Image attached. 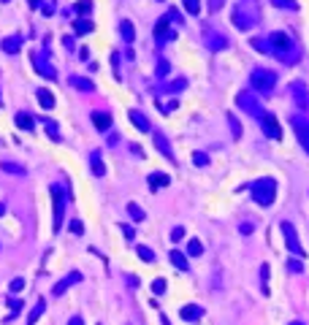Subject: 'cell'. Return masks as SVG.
Listing matches in <instances>:
<instances>
[{
	"mask_svg": "<svg viewBox=\"0 0 309 325\" xmlns=\"http://www.w3.org/2000/svg\"><path fill=\"white\" fill-rule=\"evenodd\" d=\"M268 46H271V52L277 57H282L285 62H296L299 60V52H296V44H293V38L288 36V33H271L268 36Z\"/></svg>",
	"mask_w": 309,
	"mask_h": 325,
	"instance_id": "obj_1",
	"label": "cell"
},
{
	"mask_svg": "<svg viewBox=\"0 0 309 325\" xmlns=\"http://www.w3.org/2000/svg\"><path fill=\"white\" fill-rule=\"evenodd\" d=\"M250 193H253L255 203H260V206H271L274 198H277V182L268 179V176L255 179V182L250 184Z\"/></svg>",
	"mask_w": 309,
	"mask_h": 325,
	"instance_id": "obj_2",
	"label": "cell"
},
{
	"mask_svg": "<svg viewBox=\"0 0 309 325\" xmlns=\"http://www.w3.org/2000/svg\"><path fill=\"white\" fill-rule=\"evenodd\" d=\"M49 195H52V228H54V230H60L68 193H65V187H62V184H52V187H49Z\"/></svg>",
	"mask_w": 309,
	"mask_h": 325,
	"instance_id": "obj_3",
	"label": "cell"
},
{
	"mask_svg": "<svg viewBox=\"0 0 309 325\" xmlns=\"http://www.w3.org/2000/svg\"><path fill=\"white\" fill-rule=\"evenodd\" d=\"M250 84H253L255 92H271L274 84H277V73L268 71V68H255L250 73Z\"/></svg>",
	"mask_w": 309,
	"mask_h": 325,
	"instance_id": "obj_4",
	"label": "cell"
},
{
	"mask_svg": "<svg viewBox=\"0 0 309 325\" xmlns=\"http://www.w3.org/2000/svg\"><path fill=\"white\" fill-rule=\"evenodd\" d=\"M233 25L239 27V30H250V27L258 22V8H250V5H236L231 14Z\"/></svg>",
	"mask_w": 309,
	"mask_h": 325,
	"instance_id": "obj_5",
	"label": "cell"
},
{
	"mask_svg": "<svg viewBox=\"0 0 309 325\" xmlns=\"http://www.w3.org/2000/svg\"><path fill=\"white\" fill-rule=\"evenodd\" d=\"M236 106L242 108V111H247L250 117H258V119L266 114L263 111V106H260V101H258V95H253V92H247V90L236 95Z\"/></svg>",
	"mask_w": 309,
	"mask_h": 325,
	"instance_id": "obj_6",
	"label": "cell"
},
{
	"mask_svg": "<svg viewBox=\"0 0 309 325\" xmlns=\"http://www.w3.org/2000/svg\"><path fill=\"white\" fill-rule=\"evenodd\" d=\"M30 60H33V65H36V71L41 73V76H47V79H54V76H57L54 65L47 60V52H33Z\"/></svg>",
	"mask_w": 309,
	"mask_h": 325,
	"instance_id": "obj_7",
	"label": "cell"
},
{
	"mask_svg": "<svg viewBox=\"0 0 309 325\" xmlns=\"http://www.w3.org/2000/svg\"><path fill=\"white\" fill-rule=\"evenodd\" d=\"M279 228H282V233H285V241H288V249L296 255V258H301V255H304V249H301V241H299V236H296V228H293L290 222H282Z\"/></svg>",
	"mask_w": 309,
	"mask_h": 325,
	"instance_id": "obj_8",
	"label": "cell"
},
{
	"mask_svg": "<svg viewBox=\"0 0 309 325\" xmlns=\"http://www.w3.org/2000/svg\"><path fill=\"white\" fill-rule=\"evenodd\" d=\"M290 122H293L296 136H299V144L309 152V117H299V114H296V117L290 119Z\"/></svg>",
	"mask_w": 309,
	"mask_h": 325,
	"instance_id": "obj_9",
	"label": "cell"
},
{
	"mask_svg": "<svg viewBox=\"0 0 309 325\" xmlns=\"http://www.w3.org/2000/svg\"><path fill=\"white\" fill-rule=\"evenodd\" d=\"M260 127H263V133H266L268 138H274V141L282 138V127H279V122H277L274 114H263V117H260Z\"/></svg>",
	"mask_w": 309,
	"mask_h": 325,
	"instance_id": "obj_10",
	"label": "cell"
},
{
	"mask_svg": "<svg viewBox=\"0 0 309 325\" xmlns=\"http://www.w3.org/2000/svg\"><path fill=\"white\" fill-rule=\"evenodd\" d=\"M76 282H82V274H79V271H71V274H68V276H62V279L57 282L54 287H52V295H54V298H60V295L65 293L68 287H73Z\"/></svg>",
	"mask_w": 309,
	"mask_h": 325,
	"instance_id": "obj_11",
	"label": "cell"
},
{
	"mask_svg": "<svg viewBox=\"0 0 309 325\" xmlns=\"http://www.w3.org/2000/svg\"><path fill=\"white\" fill-rule=\"evenodd\" d=\"M168 22H171L168 16H163V19H160L157 25H154V41H157V46H163L165 41L174 38V30L168 27Z\"/></svg>",
	"mask_w": 309,
	"mask_h": 325,
	"instance_id": "obj_12",
	"label": "cell"
},
{
	"mask_svg": "<svg viewBox=\"0 0 309 325\" xmlns=\"http://www.w3.org/2000/svg\"><path fill=\"white\" fill-rule=\"evenodd\" d=\"M290 92H293L296 103H299L301 108H309V90H307V84L296 81V84H290Z\"/></svg>",
	"mask_w": 309,
	"mask_h": 325,
	"instance_id": "obj_13",
	"label": "cell"
},
{
	"mask_svg": "<svg viewBox=\"0 0 309 325\" xmlns=\"http://www.w3.org/2000/svg\"><path fill=\"white\" fill-rule=\"evenodd\" d=\"M204 44H206V49L220 52V49H225V46H228V38L220 36V33H206V36H204Z\"/></svg>",
	"mask_w": 309,
	"mask_h": 325,
	"instance_id": "obj_14",
	"label": "cell"
},
{
	"mask_svg": "<svg viewBox=\"0 0 309 325\" xmlns=\"http://www.w3.org/2000/svg\"><path fill=\"white\" fill-rule=\"evenodd\" d=\"M128 117H130V122H133V125H136V127H139V130H141V133H150V130H152V125H150V119H147V117H144V114H141V111H139V108H130V114H128Z\"/></svg>",
	"mask_w": 309,
	"mask_h": 325,
	"instance_id": "obj_15",
	"label": "cell"
},
{
	"mask_svg": "<svg viewBox=\"0 0 309 325\" xmlns=\"http://www.w3.org/2000/svg\"><path fill=\"white\" fill-rule=\"evenodd\" d=\"M147 182H150L152 190H163V187H168V184H171V176H168V173L154 171V173H150V176H147Z\"/></svg>",
	"mask_w": 309,
	"mask_h": 325,
	"instance_id": "obj_16",
	"label": "cell"
},
{
	"mask_svg": "<svg viewBox=\"0 0 309 325\" xmlns=\"http://www.w3.org/2000/svg\"><path fill=\"white\" fill-rule=\"evenodd\" d=\"M182 320H187V323H198L201 320V315H204V309L201 306H196V304H187V306H182Z\"/></svg>",
	"mask_w": 309,
	"mask_h": 325,
	"instance_id": "obj_17",
	"label": "cell"
},
{
	"mask_svg": "<svg viewBox=\"0 0 309 325\" xmlns=\"http://www.w3.org/2000/svg\"><path fill=\"white\" fill-rule=\"evenodd\" d=\"M36 98H38V103H41V108H54V95L47 90V87H38L36 90Z\"/></svg>",
	"mask_w": 309,
	"mask_h": 325,
	"instance_id": "obj_18",
	"label": "cell"
},
{
	"mask_svg": "<svg viewBox=\"0 0 309 325\" xmlns=\"http://www.w3.org/2000/svg\"><path fill=\"white\" fill-rule=\"evenodd\" d=\"M93 125L98 127V130L106 133L108 127H111V114H106V111H93Z\"/></svg>",
	"mask_w": 309,
	"mask_h": 325,
	"instance_id": "obj_19",
	"label": "cell"
},
{
	"mask_svg": "<svg viewBox=\"0 0 309 325\" xmlns=\"http://www.w3.org/2000/svg\"><path fill=\"white\" fill-rule=\"evenodd\" d=\"M154 147H157V152H163L168 160H174V152H171V144H168V138H165L163 133H154Z\"/></svg>",
	"mask_w": 309,
	"mask_h": 325,
	"instance_id": "obj_20",
	"label": "cell"
},
{
	"mask_svg": "<svg viewBox=\"0 0 309 325\" xmlns=\"http://www.w3.org/2000/svg\"><path fill=\"white\" fill-rule=\"evenodd\" d=\"M3 52H8V54H16V52L22 49V36H8V38H3Z\"/></svg>",
	"mask_w": 309,
	"mask_h": 325,
	"instance_id": "obj_21",
	"label": "cell"
},
{
	"mask_svg": "<svg viewBox=\"0 0 309 325\" xmlns=\"http://www.w3.org/2000/svg\"><path fill=\"white\" fill-rule=\"evenodd\" d=\"M168 258H171V263H174L179 271H187V269H190V263H187L185 252H179V249H171V252H168Z\"/></svg>",
	"mask_w": 309,
	"mask_h": 325,
	"instance_id": "obj_22",
	"label": "cell"
},
{
	"mask_svg": "<svg viewBox=\"0 0 309 325\" xmlns=\"http://www.w3.org/2000/svg\"><path fill=\"white\" fill-rule=\"evenodd\" d=\"M16 127H19V130H33V127H36V119H33V114L19 111V114H16Z\"/></svg>",
	"mask_w": 309,
	"mask_h": 325,
	"instance_id": "obj_23",
	"label": "cell"
},
{
	"mask_svg": "<svg viewBox=\"0 0 309 325\" xmlns=\"http://www.w3.org/2000/svg\"><path fill=\"white\" fill-rule=\"evenodd\" d=\"M93 30H95V22H90V19L73 22V33H76V36H87V33H93Z\"/></svg>",
	"mask_w": 309,
	"mask_h": 325,
	"instance_id": "obj_24",
	"label": "cell"
},
{
	"mask_svg": "<svg viewBox=\"0 0 309 325\" xmlns=\"http://www.w3.org/2000/svg\"><path fill=\"white\" fill-rule=\"evenodd\" d=\"M119 33H122L125 44H133V41H136V30H133V22L122 19V22H119Z\"/></svg>",
	"mask_w": 309,
	"mask_h": 325,
	"instance_id": "obj_25",
	"label": "cell"
},
{
	"mask_svg": "<svg viewBox=\"0 0 309 325\" xmlns=\"http://www.w3.org/2000/svg\"><path fill=\"white\" fill-rule=\"evenodd\" d=\"M90 168H93L95 176H103V173H106V165H103V160H101V152L90 155Z\"/></svg>",
	"mask_w": 309,
	"mask_h": 325,
	"instance_id": "obj_26",
	"label": "cell"
},
{
	"mask_svg": "<svg viewBox=\"0 0 309 325\" xmlns=\"http://www.w3.org/2000/svg\"><path fill=\"white\" fill-rule=\"evenodd\" d=\"M44 309H47V301L38 298V301H36V306H33V312H30V317H27V325H36V323H38V317L44 315Z\"/></svg>",
	"mask_w": 309,
	"mask_h": 325,
	"instance_id": "obj_27",
	"label": "cell"
},
{
	"mask_svg": "<svg viewBox=\"0 0 309 325\" xmlns=\"http://www.w3.org/2000/svg\"><path fill=\"white\" fill-rule=\"evenodd\" d=\"M71 87H76V90H82V92H93L95 90V84L90 79H84V76H71Z\"/></svg>",
	"mask_w": 309,
	"mask_h": 325,
	"instance_id": "obj_28",
	"label": "cell"
},
{
	"mask_svg": "<svg viewBox=\"0 0 309 325\" xmlns=\"http://www.w3.org/2000/svg\"><path fill=\"white\" fill-rule=\"evenodd\" d=\"M0 168H3L5 173H16V176H25V173H27V168H22L19 162H8V160L0 162Z\"/></svg>",
	"mask_w": 309,
	"mask_h": 325,
	"instance_id": "obj_29",
	"label": "cell"
},
{
	"mask_svg": "<svg viewBox=\"0 0 309 325\" xmlns=\"http://www.w3.org/2000/svg\"><path fill=\"white\" fill-rule=\"evenodd\" d=\"M187 87V79H174V81H168V84H163V90L165 92H179V90H185Z\"/></svg>",
	"mask_w": 309,
	"mask_h": 325,
	"instance_id": "obj_30",
	"label": "cell"
},
{
	"mask_svg": "<svg viewBox=\"0 0 309 325\" xmlns=\"http://www.w3.org/2000/svg\"><path fill=\"white\" fill-rule=\"evenodd\" d=\"M187 255H193V258L204 255V244L198 241V239H190V244H187Z\"/></svg>",
	"mask_w": 309,
	"mask_h": 325,
	"instance_id": "obj_31",
	"label": "cell"
},
{
	"mask_svg": "<svg viewBox=\"0 0 309 325\" xmlns=\"http://www.w3.org/2000/svg\"><path fill=\"white\" fill-rule=\"evenodd\" d=\"M128 214L136 219V222H141V219H144V209H141L139 203H128Z\"/></svg>",
	"mask_w": 309,
	"mask_h": 325,
	"instance_id": "obj_32",
	"label": "cell"
},
{
	"mask_svg": "<svg viewBox=\"0 0 309 325\" xmlns=\"http://www.w3.org/2000/svg\"><path fill=\"white\" fill-rule=\"evenodd\" d=\"M8 306H11V317H8V320H14V317L22 312V301L14 298V295H8ZM8 320H5V323H8Z\"/></svg>",
	"mask_w": 309,
	"mask_h": 325,
	"instance_id": "obj_33",
	"label": "cell"
},
{
	"mask_svg": "<svg viewBox=\"0 0 309 325\" xmlns=\"http://www.w3.org/2000/svg\"><path fill=\"white\" fill-rule=\"evenodd\" d=\"M187 14H201V0H182Z\"/></svg>",
	"mask_w": 309,
	"mask_h": 325,
	"instance_id": "obj_34",
	"label": "cell"
},
{
	"mask_svg": "<svg viewBox=\"0 0 309 325\" xmlns=\"http://www.w3.org/2000/svg\"><path fill=\"white\" fill-rule=\"evenodd\" d=\"M271 5H277V8H290V11H299V0H271Z\"/></svg>",
	"mask_w": 309,
	"mask_h": 325,
	"instance_id": "obj_35",
	"label": "cell"
},
{
	"mask_svg": "<svg viewBox=\"0 0 309 325\" xmlns=\"http://www.w3.org/2000/svg\"><path fill=\"white\" fill-rule=\"evenodd\" d=\"M73 11H76V14H90V11H93V0H79V3L73 5Z\"/></svg>",
	"mask_w": 309,
	"mask_h": 325,
	"instance_id": "obj_36",
	"label": "cell"
},
{
	"mask_svg": "<svg viewBox=\"0 0 309 325\" xmlns=\"http://www.w3.org/2000/svg\"><path fill=\"white\" fill-rule=\"evenodd\" d=\"M44 122H47V133L49 136L54 138V141H60V127H57V122L54 119H44Z\"/></svg>",
	"mask_w": 309,
	"mask_h": 325,
	"instance_id": "obj_37",
	"label": "cell"
},
{
	"mask_svg": "<svg viewBox=\"0 0 309 325\" xmlns=\"http://www.w3.org/2000/svg\"><path fill=\"white\" fill-rule=\"evenodd\" d=\"M136 252H139V258L144 260V263H152V260H154V252H152L150 247H136Z\"/></svg>",
	"mask_w": 309,
	"mask_h": 325,
	"instance_id": "obj_38",
	"label": "cell"
},
{
	"mask_svg": "<svg viewBox=\"0 0 309 325\" xmlns=\"http://www.w3.org/2000/svg\"><path fill=\"white\" fill-rule=\"evenodd\" d=\"M228 122H231V133H233V138H239V136H242V125H239V119L233 117V114H228Z\"/></svg>",
	"mask_w": 309,
	"mask_h": 325,
	"instance_id": "obj_39",
	"label": "cell"
},
{
	"mask_svg": "<svg viewBox=\"0 0 309 325\" xmlns=\"http://www.w3.org/2000/svg\"><path fill=\"white\" fill-rule=\"evenodd\" d=\"M253 46L258 52H271V46H268V38L263 41V38H253Z\"/></svg>",
	"mask_w": 309,
	"mask_h": 325,
	"instance_id": "obj_40",
	"label": "cell"
},
{
	"mask_svg": "<svg viewBox=\"0 0 309 325\" xmlns=\"http://www.w3.org/2000/svg\"><path fill=\"white\" fill-rule=\"evenodd\" d=\"M193 162H196V165H209V155H206V152H196V155H193Z\"/></svg>",
	"mask_w": 309,
	"mask_h": 325,
	"instance_id": "obj_41",
	"label": "cell"
},
{
	"mask_svg": "<svg viewBox=\"0 0 309 325\" xmlns=\"http://www.w3.org/2000/svg\"><path fill=\"white\" fill-rule=\"evenodd\" d=\"M152 293L154 295H163L165 293V279H154L152 282Z\"/></svg>",
	"mask_w": 309,
	"mask_h": 325,
	"instance_id": "obj_42",
	"label": "cell"
},
{
	"mask_svg": "<svg viewBox=\"0 0 309 325\" xmlns=\"http://www.w3.org/2000/svg\"><path fill=\"white\" fill-rule=\"evenodd\" d=\"M22 287H25V279H22V276H16V279H11V293H19Z\"/></svg>",
	"mask_w": 309,
	"mask_h": 325,
	"instance_id": "obj_43",
	"label": "cell"
},
{
	"mask_svg": "<svg viewBox=\"0 0 309 325\" xmlns=\"http://www.w3.org/2000/svg\"><path fill=\"white\" fill-rule=\"evenodd\" d=\"M71 233H73V236H82V233H84V225L79 222V219H73V222H71Z\"/></svg>",
	"mask_w": 309,
	"mask_h": 325,
	"instance_id": "obj_44",
	"label": "cell"
},
{
	"mask_svg": "<svg viewBox=\"0 0 309 325\" xmlns=\"http://www.w3.org/2000/svg\"><path fill=\"white\" fill-rule=\"evenodd\" d=\"M288 269L293 271V274H304V266H301L299 260H290V263H288Z\"/></svg>",
	"mask_w": 309,
	"mask_h": 325,
	"instance_id": "obj_45",
	"label": "cell"
},
{
	"mask_svg": "<svg viewBox=\"0 0 309 325\" xmlns=\"http://www.w3.org/2000/svg\"><path fill=\"white\" fill-rule=\"evenodd\" d=\"M165 73H168V62H165V60H160V62H157V76L163 79Z\"/></svg>",
	"mask_w": 309,
	"mask_h": 325,
	"instance_id": "obj_46",
	"label": "cell"
},
{
	"mask_svg": "<svg viewBox=\"0 0 309 325\" xmlns=\"http://www.w3.org/2000/svg\"><path fill=\"white\" fill-rule=\"evenodd\" d=\"M260 279H263V293H266V282H268V266H260Z\"/></svg>",
	"mask_w": 309,
	"mask_h": 325,
	"instance_id": "obj_47",
	"label": "cell"
},
{
	"mask_svg": "<svg viewBox=\"0 0 309 325\" xmlns=\"http://www.w3.org/2000/svg\"><path fill=\"white\" fill-rule=\"evenodd\" d=\"M119 230H122V233H125V239H128V241H130V239H133V236H136V230L130 228V225H122V228H119Z\"/></svg>",
	"mask_w": 309,
	"mask_h": 325,
	"instance_id": "obj_48",
	"label": "cell"
},
{
	"mask_svg": "<svg viewBox=\"0 0 309 325\" xmlns=\"http://www.w3.org/2000/svg\"><path fill=\"white\" fill-rule=\"evenodd\" d=\"M182 236H185V228H174L171 230V241H179Z\"/></svg>",
	"mask_w": 309,
	"mask_h": 325,
	"instance_id": "obj_49",
	"label": "cell"
},
{
	"mask_svg": "<svg viewBox=\"0 0 309 325\" xmlns=\"http://www.w3.org/2000/svg\"><path fill=\"white\" fill-rule=\"evenodd\" d=\"M168 19L179 22V19H182V16H179V11H176V8H168Z\"/></svg>",
	"mask_w": 309,
	"mask_h": 325,
	"instance_id": "obj_50",
	"label": "cell"
},
{
	"mask_svg": "<svg viewBox=\"0 0 309 325\" xmlns=\"http://www.w3.org/2000/svg\"><path fill=\"white\" fill-rule=\"evenodd\" d=\"M242 233H244V236H250V233H253V225L244 222V225H242Z\"/></svg>",
	"mask_w": 309,
	"mask_h": 325,
	"instance_id": "obj_51",
	"label": "cell"
},
{
	"mask_svg": "<svg viewBox=\"0 0 309 325\" xmlns=\"http://www.w3.org/2000/svg\"><path fill=\"white\" fill-rule=\"evenodd\" d=\"M68 325H84V320H82V317H71V320H68Z\"/></svg>",
	"mask_w": 309,
	"mask_h": 325,
	"instance_id": "obj_52",
	"label": "cell"
},
{
	"mask_svg": "<svg viewBox=\"0 0 309 325\" xmlns=\"http://www.w3.org/2000/svg\"><path fill=\"white\" fill-rule=\"evenodd\" d=\"M27 3H30L33 8H38V5H41V0H27Z\"/></svg>",
	"mask_w": 309,
	"mask_h": 325,
	"instance_id": "obj_53",
	"label": "cell"
},
{
	"mask_svg": "<svg viewBox=\"0 0 309 325\" xmlns=\"http://www.w3.org/2000/svg\"><path fill=\"white\" fill-rule=\"evenodd\" d=\"M3 214H5V203H0V217H3Z\"/></svg>",
	"mask_w": 309,
	"mask_h": 325,
	"instance_id": "obj_54",
	"label": "cell"
},
{
	"mask_svg": "<svg viewBox=\"0 0 309 325\" xmlns=\"http://www.w3.org/2000/svg\"><path fill=\"white\" fill-rule=\"evenodd\" d=\"M288 325H304V323H299V320H293V323H288Z\"/></svg>",
	"mask_w": 309,
	"mask_h": 325,
	"instance_id": "obj_55",
	"label": "cell"
},
{
	"mask_svg": "<svg viewBox=\"0 0 309 325\" xmlns=\"http://www.w3.org/2000/svg\"><path fill=\"white\" fill-rule=\"evenodd\" d=\"M0 3H8V0H0Z\"/></svg>",
	"mask_w": 309,
	"mask_h": 325,
	"instance_id": "obj_56",
	"label": "cell"
},
{
	"mask_svg": "<svg viewBox=\"0 0 309 325\" xmlns=\"http://www.w3.org/2000/svg\"><path fill=\"white\" fill-rule=\"evenodd\" d=\"M0 106H3V98H0Z\"/></svg>",
	"mask_w": 309,
	"mask_h": 325,
	"instance_id": "obj_57",
	"label": "cell"
}]
</instances>
